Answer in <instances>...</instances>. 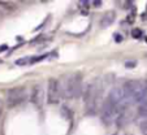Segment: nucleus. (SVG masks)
<instances>
[{
    "label": "nucleus",
    "instance_id": "nucleus-6",
    "mask_svg": "<svg viewBox=\"0 0 147 135\" xmlns=\"http://www.w3.org/2000/svg\"><path fill=\"white\" fill-rule=\"evenodd\" d=\"M61 96L60 85L56 78H50L48 79V88H47V103L48 104H56L59 103Z\"/></svg>",
    "mask_w": 147,
    "mask_h": 135
},
{
    "label": "nucleus",
    "instance_id": "nucleus-14",
    "mask_svg": "<svg viewBox=\"0 0 147 135\" xmlns=\"http://www.w3.org/2000/svg\"><path fill=\"white\" fill-rule=\"evenodd\" d=\"M136 61H126V62H125V66H126V68H134V66H136Z\"/></svg>",
    "mask_w": 147,
    "mask_h": 135
},
{
    "label": "nucleus",
    "instance_id": "nucleus-2",
    "mask_svg": "<svg viewBox=\"0 0 147 135\" xmlns=\"http://www.w3.org/2000/svg\"><path fill=\"white\" fill-rule=\"evenodd\" d=\"M102 92H103V85L99 78L94 79L86 87L83 101H85V107H86L87 114H95L98 112L99 104H100V99H102Z\"/></svg>",
    "mask_w": 147,
    "mask_h": 135
},
{
    "label": "nucleus",
    "instance_id": "nucleus-3",
    "mask_svg": "<svg viewBox=\"0 0 147 135\" xmlns=\"http://www.w3.org/2000/svg\"><path fill=\"white\" fill-rule=\"evenodd\" d=\"M59 85H60V91L61 95L65 97V99H77L81 96L82 94V75L80 73H76L72 74L69 77L65 78V81L63 82V85L59 81Z\"/></svg>",
    "mask_w": 147,
    "mask_h": 135
},
{
    "label": "nucleus",
    "instance_id": "nucleus-10",
    "mask_svg": "<svg viewBox=\"0 0 147 135\" xmlns=\"http://www.w3.org/2000/svg\"><path fill=\"white\" fill-rule=\"evenodd\" d=\"M137 112H138V116L147 118V96L139 103V107H138V110H137Z\"/></svg>",
    "mask_w": 147,
    "mask_h": 135
},
{
    "label": "nucleus",
    "instance_id": "nucleus-4",
    "mask_svg": "<svg viewBox=\"0 0 147 135\" xmlns=\"http://www.w3.org/2000/svg\"><path fill=\"white\" fill-rule=\"evenodd\" d=\"M28 97V92H26L25 87H13L9 88L7 92V104L9 108H13L24 103Z\"/></svg>",
    "mask_w": 147,
    "mask_h": 135
},
{
    "label": "nucleus",
    "instance_id": "nucleus-15",
    "mask_svg": "<svg viewBox=\"0 0 147 135\" xmlns=\"http://www.w3.org/2000/svg\"><path fill=\"white\" fill-rule=\"evenodd\" d=\"M92 4H94V7H100L102 5V1L100 0H95V1H92Z\"/></svg>",
    "mask_w": 147,
    "mask_h": 135
},
{
    "label": "nucleus",
    "instance_id": "nucleus-12",
    "mask_svg": "<svg viewBox=\"0 0 147 135\" xmlns=\"http://www.w3.org/2000/svg\"><path fill=\"white\" fill-rule=\"evenodd\" d=\"M131 35H133L134 38H141V35H142V31L139 30V29H134V30L131 31Z\"/></svg>",
    "mask_w": 147,
    "mask_h": 135
},
{
    "label": "nucleus",
    "instance_id": "nucleus-18",
    "mask_svg": "<svg viewBox=\"0 0 147 135\" xmlns=\"http://www.w3.org/2000/svg\"><path fill=\"white\" fill-rule=\"evenodd\" d=\"M1 113H3V105H1V103H0V116H1Z\"/></svg>",
    "mask_w": 147,
    "mask_h": 135
},
{
    "label": "nucleus",
    "instance_id": "nucleus-13",
    "mask_svg": "<svg viewBox=\"0 0 147 135\" xmlns=\"http://www.w3.org/2000/svg\"><path fill=\"white\" fill-rule=\"evenodd\" d=\"M141 129H142V132H143L144 135H147V120H144L143 124L141 125Z\"/></svg>",
    "mask_w": 147,
    "mask_h": 135
},
{
    "label": "nucleus",
    "instance_id": "nucleus-16",
    "mask_svg": "<svg viewBox=\"0 0 147 135\" xmlns=\"http://www.w3.org/2000/svg\"><path fill=\"white\" fill-rule=\"evenodd\" d=\"M115 40H116V42H121V40H122L121 35H119V34L116 35V34H115Z\"/></svg>",
    "mask_w": 147,
    "mask_h": 135
},
{
    "label": "nucleus",
    "instance_id": "nucleus-19",
    "mask_svg": "<svg viewBox=\"0 0 147 135\" xmlns=\"http://www.w3.org/2000/svg\"><path fill=\"white\" fill-rule=\"evenodd\" d=\"M115 135H122V134H120V132H117V134H115Z\"/></svg>",
    "mask_w": 147,
    "mask_h": 135
},
{
    "label": "nucleus",
    "instance_id": "nucleus-5",
    "mask_svg": "<svg viewBox=\"0 0 147 135\" xmlns=\"http://www.w3.org/2000/svg\"><path fill=\"white\" fill-rule=\"evenodd\" d=\"M117 116H119L117 105L112 104L108 99H106V101L103 103L102 107V122L104 125H111L115 122Z\"/></svg>",
    "mask_w": 147,
    "mask_h": 135
},
{
    "label": "nucleus",
    "instance_id": "nucleus-17",
    "mask_svg": "<svg viewBox=\"0 0 147 135\" xmlns=\"http://www.w3.org/2000/svg\"><path fill=\"white\" fill-rule=\"evenodd\" d=\"M5 50H8V46H0V52H3V51H5Z\"/></svg>",
    "mask_w": 147,
    "mask_h": 135
},
{
    "label": "nucleus",
    "instance_id": "nucleus-11",
    "mask_svg": "<svg viewBox=\"0 0 147 135\" xmlns=\"http://www.w3.org/2000/svg\"><path fill=\"white\" fill-rule=\"evenodd\" d=\"M17 65H26V64H30V57H24V58H20V60L16 61Z\"/></svg>",
    "mask_w": 147,
    "mask_h": 135
},
{
    "label": "nucleus",
    "instance_id": "nucleus-7",
    "mask_svg": "<svg viewBox=\"0 0 147 135\" xmlns=\"http://www.w3.org/2000/svg\"><path fill=\"white\" fill-rule=\"evenodd\" d=\"M107 99L115 105H120L122 101H124V88L117 86V87H113L109 91Z\"/></svg>",
    "mask_w": 147,
    "mask_h": 135
},
{
    "label": "nucleus",
    "instance_id": "nucleus-1",
    "mask_svg": "<svg viewBox=\"0 0 147 135\" xmlns=\"http://www.w3.org/2000/svg\"><path fill=\"white\" fill-rule=\"evenodd\" d=\"M124 101L125 104L133 105L141 103L147 96V79L128 81L124 85Z\"/></svg>",
    "mask_w": 147,
    "mask_h": 135
},
{
    "label": "nucleus",
    "instance_id": "nucleus-8",
    "mask_svg": "<svg viewBox=\"0 0 147 135\" xmlns=\"http://www.w3.org/2000/svg\"><path fill=\"white\" fill-rule=\"evenodd\" d=\"M43 87L40 85H35L31 91V103L36 107H40L43 103Z\"/></svg>",
    "mask_w": 147,
    "mask_h": 135
},
{
    "label": "nucleus",
    "instance_id": "nucleus-9",
    "mask_svg": "<svg viewBox=\"0 0 147 135\" xmlns=\"http://www.w3.org/2000/svg\"><path fill=\"white\" fill-rule=\"evenodd\" d=\"M115 12H107L104 16L102 17V19H100V28L102 29H107V28H109V26L113 24V21H115Z\"/></svg>",
    "mask_w": 147,
    "mask_h": 135
}]
</instances>
